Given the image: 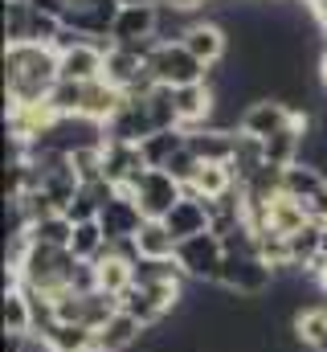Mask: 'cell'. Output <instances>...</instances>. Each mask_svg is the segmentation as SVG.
Returning a JSON list of instances; mask_svg holds the SVG:
<instances>
[{"mask_svg":"<svg viewBox=\"0 0 327 352\" xmlns=\"http://www.w3.org/2000/svg\"><path fill=\"white\" fill-rule=\"evenodd\" d=\"M58 82H62V62H58V54L49 45H33V41L4 45V94H8V107L45 102Z\"/></svg>","mask_w":327,"mask_h":352,"instance_id":"cell-1","label":"cell"},{"mask_svg":"<svg viewBox=\"0 0 327 352\" xmlns=\"http://www.w3.org/2000/svg\"><path fill=\"white\" fill-rule=\"evenodd\" d=\"M274 278H278L274 266L266 263L258 250H242V254H225L221 274H217V287L229 291V295H238V299L258 303V299H266L274 291Z\"/></svg>","mask_w":327,"mask_h":352,"instance_id":"cell-2","label":"cell"},{"mask_svg":"<svg viewBox=\"0 0 327 352\" xmlns=\"http://www.w3.org/2000/svg\"><path fill=\"white\" fill-rule=\"evenodd\" d=\"M74 266H78V258H74L66 246H37V242H33L29 258L21 266V278H25L21 287H33V291L49 295V299H58L62 291H70Z\"/></svg>","mask_w":327,"mask_h":352,"instance_id":"cell-3","label":"cell"},{"mask_svg":"<svg viewBox=\"0 0 327 352\" xmlns=\"http://www.w3.org/2000/svg\"><path fill=\"white\" fill-rule=\"evenodd\" d=\"M148 70H152V78L168 90L209 82V66L196 62V58L184 50V41H156V50L148 54Z\"/></svg>","mask_w":327,"mask_h":352,"instance_id":"cell-4","label":"cell"},{"mask_svg":"<svg viewBox=\"0 0 327 352\" xmlns=\"http://www.w3.org/2000/svg\"><path fill=\"white\" fill-rule=\"evenodd\" d=\"M176 263L188 274V283H213L217 287V274H221V263H225V242L213 230L196 234V238L176 246Z\"/></svg>","mask_w":327,"mask_h":352,"instance_id":"cell-5","label":"cell"},{"mask_svg":"<svg viewBox=\"0 0 327 352\" xmlns=\"http://www.w3.org/2000/svg\"><path fill=\"white\" fill-rule=\"evenodd\" d=\"M127 192L139 201V209H144L148 221H164V217L176 209V201L184 197V184H180L172 173H164V168H148Z\"/></svg>","mask_w":327,"mask_h":352,"instance_id":"cell-6","label":"cell"},{"mask_svg":"<svg viewBox=\"0 0 327 352\" xmlns=\"http://www.w3.org/2000/svg\"><path fill=\"white\" fill-rule=\"evenodd\" d=\"M295 123V107L291 102H282V98H249L242 111V123H238V131L249 135V140H270V135H278L282 127H291Z\"/></svg>","mask_w":327,"mask_h":352,"instance_id":"cell-7","label":"cell"},{"mask_svg":"<svg viewBox=\"0 0 327 352\" xmlns=\"http://www.w3.org/2000/svg\"><path fill=\"white\" fill-rule=\"evenodd\" d=\"M144 209H139V201L131 197V192H115L106 205H102V213H98V226H102V234H106V242L115 246V242H135V234L144 230Z\"/></svg>","mask_w":327,"mask_h":352,"instance_id":"cell-8","label":"cell"},{"mask_svg":"<svg viewBox=\"0 0 327 352\" xmlns=\"http://www.w3.org/2000/svg\"><path fill=\"white\" fill-rule=\"evenodd\" d=\"M144 173H148V160H144V148H139V144L106 140V148H102V176H106L115 188L127 192Z\"/></svg>","mask_w":327,"mask_h":352,"instance_id":"cell-9","label":"cell"},{"mask_svg":"<svg viewBox=\"0 0 327 352\" xmlns=\"http://www.w3.org/2000/svg\"><path fill=\"white\" fill-rule=\"evenodd\" d=\"M156 25H160V4H127L115 16V45H152L156 41Z\"/></svg>","mask_w":327,"mask_h":352,"instance_id":"cell-10","label":"cell"},{"mask_svg":"<svg viewBox=\"0 0 327 352\" xmlns=\"http://www.w3.org/2000/svg\"><path fill=\"white\" fill-rule=\"evenodd\" d=\"M184 50H188L196 62H205V66H221L225 54H229V33H225L221 21H213V16H196L192 29L184 33Z\"/></svg>","mask_w":327,"mask_h":352,"instance_id":"cell-11","label":"cell"},{"mask_svg":"<svg viewBox=\"0 0 327 352\" xmlns=\"http://www.w3.org/2000/svg\"><path fill=\"white\" fill-rule=\"evenodd\" d=\"M172 102H176V119H180V131H196V127H209L213 115H217V90L209 82H196V87H180L172 90Z\"/></svg>","mask_w":327,"mask_h":352,"instance_id":"cell-12","label":"cell"},{"mask_svg":"<svg viewBox=\"0 0 327 352\" xmlns=\"http://www.w3.org/2000/svg\"><path fill=\"white\" fill-rule=\"evenodd\" d=\"M115 50V41H86L78 50H70V54H62L58 62H62V78L66 82H98L102 78V70H106V54Z\"/></svg>","mask_w":327,"mask_h":352,"instance_id":"cell-13","label":"cell"},{"mask_svg":"<svg viewBox=\"0 0 327 352\" xmlns=\"http://www.w3.org/2000/svg\"><path fill=\"white\" fill-rule=\"evenodd\" d=\"M164 226H168V234H172L176 242H188V238H196V234H209V230H213L209 201H205V197L184 192V197L176 201V209L164 217Z\"/></svg>","mask_w":327,"mask_h":352,"instance_id":"cell-14","label":"cell"},{"mask_svg":"<svg viewBox=\"0 0 327 352\" xmlns=\"http://www.w3.org/2000/svg\"><path fill=\"white\" fill-rule=\"evenodd\" d=\"M144 324L135 316H127L123 307L94 332V352H131L135 344H144Z\"/></svg>","mask_w":327,"mask_h":352,"instance_id":"cell-15","label":"cell"},{"mask_svg":"<svg viewBox=\"0 0 327 352\" xmlns=\"http://www.w3.org/2000/svg\"><path fill=\"white\" fill-rule=\"evenodd\" d=\"M184 135H188V152H192L201 164H229V160H234L238 131H225V127H196V131H184Z\"/></svg>","mask_w":327,"mask_h":352,"instance_id":"cell-16","label":"cell"},{"mask_svg":"<svg viewBox=\"0 0 327 352\" xmlns=\"http://www.w3.org/2000/svg\"><path fill=\"white\" fill-rule=\"evenodd\" d=\"M123 102H127V94L119 87H111L106 78H98V82H86V94H82V119H90V123H111L119 111H123Z\"/></svg>","mask_w":327,"mask_h":352,"instance_id":"cell-17","label":"cell"},{"mask_svg":"<svg viewBox=\"0 0 327 352\" xmlns=\"http://www.w3.org/2000/svg\"><path fill=\"white\" fill-rule=\"evenodd\" d=\"M327 188V176L315 168V164H291V168H282V197H291V201H299V205H307V201H315L319 192Z\"/></svg>","mask_w":327,"mask_h":352,"instance_id":"cell-18","label":"cell"},{"mask_svg":"<svg viewBox=\"0 0 327 352\" xmlns=\"http://www.w3.org/2000/svg\"><path fill=\"white\" fill-rule=\"evenodd\" d=\"M291 336L299 340V349L319 352V344L327 340V303L295 311V316H291Z\"/></svg>","mask_w":327,"mask_h":352,"instance_id":"cell-19","label":"cell"},{"mask_svg":"<svg viewBox=\"0 0 327 352\" xmlns=\"http://www.w3.org/2000/svg\"><path fill=\"white\" fill-rule=\"evenodd\" d=\"M229 188H238V176H234V168H229V164H201L196 180H192L184 192L205 197V201H217V197H225Z\"/></svg>","mask_w":327,"mask_h":352,"instance_id":"cell-20","label":"cell"},{"mask_svg":"<svg viewBox=\"0 0 327 352\" xmlns=\"http://www.w3.org/2000/svg\"><path fill=\"white\" fill-rule=\"evenodd\" d=\"M307 221H311V217L303 213V205H299V201H291V197H274V201H270V209H266V226H262V230H278V234H286V238H291V234H299Z\"/></svg>","mask_w":327,"mask_h":352,"instance_id":"cell-21","label":"cell"},{"mask_svg":"<svg viewBox=\"0 0 327 352\" xmlns=\"http://www.w3.org/2000/svg\"><path fill=\"white\" fill-rule=\"evenodd\" d=\"M106 234H102V226L98 221H78L74 226V238H70V254L78 258V263H98L102 254H106Z\"/></svg>","mask_w":327,"mask_h":352,"instance_id":"cell-22","label":"cell"},{"mask_svg":"<svg viewBox=\"0 0 327 352\" xmlns=\"http://www.w3.org/2000/svg\"><path fill=\"white\" fill-rule=\"evenodd\" d=\"M135 246H139V258H176V238L168 234L164 221H144V230L135 234Z\"/></svg>","mask_w":327,"mask_h":352,"instance_id":"cell-23","label":"cell"},{"mask_svg":"<svg viewBox=\"0 0 327 352\" xmlns=\"http://www.w3.org/2000/svg\"><path fill=\"white\" fill-rule=\"evenodd\" d=\"M184 140H188V135H184L180 127L148 135V140L139 144V148H144V160H148V168H164V164H168V160H172V156H176L180 148H184Z\"/></svg>","mask_w":327,"mask_h":352,"instance_id":"cell-24","label":"cell"},{"mask_svg":"<svg viewBox=\"0 0 327 352\" xmlns=\"http://www.w3.org/2000/svg\"><path fill=\"white\" fill-rule=\"evenodd\" d=\"M49 352H94V328L86 324H58L54 332H45Z\"/></svg>","mask_w":327,"mask_h":352,"instance_id":"cell-25","label":"cell"},{"mask_svg":"<svg viewBox=\"0 0 327 352\" xmlns=\"http://www.w3.org/2000/svg\"><path fill=\"white\" fill-rule=\"evenodd\" d=\"M29 238L37 246H66L70 250V238H74V221L66 213H54V217H41L29 226Z\"/></svg>","mask_w":327,"mask_h":352,"instance_id":"cell-26","label":"cell"},{"mask_svg":"<svg viewBox=\"0 0 327 352\" xmlns=\"http://www.w3.org/2000/svg\"><path fill=\"white\" fill-rule=\"evenodd\" d=\"M33 332V307L25 291L4 295V336H29Z\"/></svg>","mask_w":327,"mask_h":352,"instance_id":"cell-27","label":"cell"},{"mask_svg":"<svg viewBox=\"0 0 327 352\" xmlns=\"http://www.w3.org/2000/svg\"><path fill=\"white\" fill-rule=\"evenodd\" d=\"M29 25H33V4H29V0L4 4V45L29 41Z\"/></svg>","mask_w":327,"mask_h":352,"instance_id":"cell-28","label":"cell"},{"mask_svg":"<svg viewBox=\"0 0 327 352\" xmlns=\"http://www.w3.org/2000/svg\"><path fill=\"white\" fill-rule=\"evenodd\" d=\"M115 311H119V299H115V295H106V291H90V295H82V324H86V328L98 332Z\"/></svg>","mask_w":327,"mask_h":352,"instance_id":"cell-29","label":"cell"},{"mask_svg":"<svg viewBox=\"0 0 327 352\" xmlns=\"http://www.w3.org/2000/svg\"><path fill=\"white\" fill-rule=\"evenodd\" d=\"M196 12H184V8H172L160 4V25H156V41H184V33L192 29Z\"/></svg>","mask_w":327,"mask_h":352,"instance_id":"cell-30","label":"cell"},{"mask_svg":"<svg viewBox=\"0 0 327 352\" xmlns=\"http://www.w3.org/2000/svg\"><path fill=\"white\" fill-rule=\"evenodd\" d=\"M102 148H106V144H94V148H78V152H70V168H74V176H78V184L106 180V176H102Z\"/></svg>","mask_w":327,"mask_h":352,"instance_id":"cell-31","label":"cell"},{"mask_svg":"<svg viewBox=\"0 0 327 352\" xmlns=\"http://www.w3.org/2000/svg\"><path fill=\"white\" fill-rule=\"evenodd\" d=\"M82 94H86V87L82 82H58L54 87V94H49V107L62 115V119H70V115H82Z\"/></svg>","mask_w":327,"mask_h":352,"instance_id":"cell-32","label":"cell"},{"mask_svg":"<svg viewBox=\"0 0 327 352\" xmlns=\"http://www.w3.org/2000/svg\"><path fill=\"white\" fill-rule=\"evenodd\" d=\"M164 173H172L176 180H180V184H184V188H188V184L196 180V173H201V160H196V156L188 152V140H184V148H180V152H176V156H172L168 164H164Z\"/></svg>","mask_w":327,"mask_h":352,"instance_id":"cell-33","label":"cell"},{"mask_svg":"<svg viewBox=\"0 0 327 352\" xmlns=\"http://www.w3.org/2000/svg\"><path fill=\"white\" fill-rule=\"evenodd\" d=\"M160 4H172V8H184V12H196V16H201V12L209 8V0H160Z\"/></svg>","mask_w":327,"mask_h":352,"instance_id":"cell-34","label":"cell"},{"mask_svg":"<svg viewBox=\"0 0 327 352\" xmlns=\"http://www.w3.org/2000/svg\"><path fill=\"white\" fill-rule=\"evenodd\" d=\"M311 16H315V25H319V33L327 37V0H315V4H311Z\"/></svg>","mask_w":327,"mask_h":352,"instance_id":"cell-35","label":"cell"},{"mask_svg":"<svg viewBox=\"0 0 327 352\" xmlns=\"http://www.w3.org/2000/svg\"><path fill=\"white\" fill-rule=\"evenodd\" d=\"M315 78H319V87L327 90V45H324V54L315 58Z\"/></svg>","mask_w":327,"mask_h":352,"instance_id":"cell-36","label":"cell"},{"mask_svg":"<svg viewBox=\"0 0 327 352\" xmlns=\"http://www.w3.org/2000/svg\"><path fill=\"white\" fill-rule=\"evenodd\" d=\"M127 4H160V0H119V8H127Z\"/></svg>","mask_w":327,"mask_h":352,"instance_id":"cell-37","label":"cell"},{"mask_svg":"<svg viewBox=\"0 0 327 352\" xmlns=\"http://www.w3.org/2000/svg\"><path fill=\"white\" fill-rule=\"evenodd\" d=\"M319 287H324V291H327V270H324V274H319Z\"/></svg>","mask_w":327,"mask_h":352,"instance_id":"cell-38","label":"cell"},{"mask_svg":"<svg viewBox=\"0 0 327 352\" xmlns=\"http://www.w3.org/2000/svg\"><path fill=\"white\" fill-rule=\"evenodd\" d=\"M209 4H217V0H209Z\"/></svg>","mask_w":327,"mask_h":352,"instance_id":"cell-39","label":"cell"},{"mask_svg":"<svg viewBox=\"0 0 327 352\" xmlns=\"http://www.w3.org/2000/svg\"><path fill=\"white\" fill-rule=\"evenodd\" d=\"M144 352H148V349H144Z\"/></svg>","mask_w":327,"mask_h":352,"instance_id":"cell-40","label":"cell"}]
</instances>
